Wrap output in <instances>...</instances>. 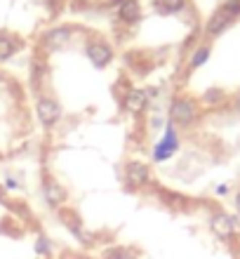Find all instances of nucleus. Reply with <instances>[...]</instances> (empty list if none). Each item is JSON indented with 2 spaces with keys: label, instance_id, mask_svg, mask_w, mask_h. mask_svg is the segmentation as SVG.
<instances>
[{
  "label": "nucleus",
  "instance_id": "obj_1",
  "mask_svg": "<svg viewBox=\"0 0 240 259\" xmlns=\"http://www.w3.org/2000/svg\"><path fill=\"white\" fill-rule=\"evenodd\" d=\"M200 102L193 95L186 92H177L170 102V111H167V120L174 123L177 127H193L200 120Z\"/></svg>",
  "mask_w": 240,
  "mask_h": 259
},
{
  "label": "nucleus",
  "instance_id": "obj_2",
  "mask_svg": "<svg viewBox=\"0 0 240 259\" xmlns=\"http://www.w3.org/2000/svg\"><path fill=\"white\" fill-rule=\"evenodd\" d=\"M82 33H85V31H82V28H76V26H52L40 35V50L47 52V55L62 52V50L71 48Z\"/></svg>",
  "mask_w": 240,
  "mask_h": 259
},
{
  "label": "nucleus",
  "instance_id": "obj_3",
  "mask_svg": "<svg viewBox=\"0 0 240 259\" xmlns=\"http://www.w3.org/2000/svg\"><path fill=\"white\" fill-rule=\"evenodd\" d=\"M179 146H181V139H179V127L174 123H165L163 127V135L151 149V163L160 165V163H167L170 158L177 156Z\"/></svg>",
  "mask_w": 240,
  "mask_h": 259
},
{
  "label": "nucleus",
  "instance_id": "obj_4",
  "mask_svg": "<svg viewBox=\"0 0 240 259\" xmlns=\"http://www.w3.org/2000/svg\"><path fill=\"white\" fill-rule=\"evenodd\" d=\"M35 118L45 130H55L64 118V109L59 99L47 95V92H38L35 95Z\"/></svg>",
  "mask_w": 240,
  "mask_h": 259
},
{
  "label": "nucleus",
  "instance_id": "obj_5",
  "mask_svg": "<svg viewBox=\"0 0 240 259\" xmlns=\"http://www.w3.org/2000/svg\"><path fill=\"white\" fill-rule=\"evenodd\" d=\"M82 52H85L87 62L94 68H106L113 62V57H116L113 45L109 40L99 38V35H89L87 40H85V45H82Z\"/></svg>",
  "mask_w": 240,
  "mask_h": 259
},
{
  "label": "nucleus",
  "instance_id": "obj_6",
  "mask_svg": "<svg viewBox=\"0 0 240 259\" xmlns=\"http://www.w3.org/2000/svg\"><path fill=\"white\" fill-rule=\"evenodd\" d=\"M40 193H42V200H45V205H47L50 210L59 212L64 205L69 203V191H66V189L57 182V177H52L50 172H42V177H40Z\"/></svg>",
  "mask_w": 240,
  "mask_h": 259
},
{
  "label": "nucleus",
  "instance_id": "obj_7",
  "mask_svg": "<svg viewBox=\"0 0 240 259\" xmlns=\"http://www.w3.org/2000/svg\"><path fill=\"white\" fill-rule=\"evenodd\" d=\"M210 229H212L214 236L219 240H224V243H233L240 233L238 231V219L224 210H214L212 214H210Z\"/></svg>",
  "mask_w": 240,
  "mask_h": 259
},
{
  "label": "nucleus",
  "instance_id": "obj_8",
  "mask_svg": "<svg viewBox=\"0 0 240 259\" xmlns=\"http://www.w3.org/2000/svg\"><path fill=\"white\" fill-rule=\"evenodd\" d=\"M59 214V222H62L66 229L71 231V236L80 243V245H92L97 240V236L92 231H89L87 226L82 224V219L78 217V212L76 210H69V207H62V210L57 212Z\"/></svg>",
  "mask_w": 240,
  "mask_h": 259
},
{
  "label": "nucleus",
  "instance_id": "obj_9",
  "mask_svg": "<svg viewBox=\"0 0 240 259\" xmlns=\"http://www.w3.org/2000/svg\"><path fill=\"white\" fill-rule=\"evenodd\" d=\"M123 177H125V184L130 186V189H134V191H139V189H146V186L153 182L149 163H144V160H137V158H130V160L125 163Z\"/></svg>",
  "mask_w": 240,
  "mask_h": 259
},
{
  "label": "nucleus",
  "instance_id": "obj_10",
  "mask_svg": "<svg viewBox=\"0 0 240 259\" xmlns=\"http://www.w3.org/2000/svg\"><path fill=\"white\" fill-rule=\"evenodd\" d=\"M233 21H235L233 14H228L224 7H219V10H214L212 17L205 21V26H203V33H205L207 40H212V38H219V35L224 33L226 28L233 26Z\"/></svg>",
  "mask_w": 240,
  "mask_h": 259
},
{
  "label": "nucleus",
  "instance_id": "obj_11",
  "mask_svg": "<svg viewBox=\"0 0 240 259\" xmlns=\"http://www.w3.org/2000/svg\"><path fill=\"white\" fill-rule=\"evenodd\" d=\"M120 102H123V109L127 111V113H132V116H141V113L149 109L151 99H149V92H146L144 88H127Z\"/></svg>",
  "mask_w": 240,
  "mask_h": 259
},
{
  "label": "nucleus",
  "instance_id": "obj_12",
  "mask_svg": "<svg viewBox=\"0 0 240 259\" xmlns=\"http://www.w3.org/2000/svg\"><path fill=\"white\" fill-rule=\"evenodd\" d=\"M24 42L19 35H14L12 31H0V64L10 62L17 52H21Z\"/></svg>",
  "mask_w": 240,
  "mask_h": 259
},
{
  "label": "nucleus",
  "instance_id": "obj_13",
  "mask_svg": "<svg viewBox=\"0 0 240 259\" xmlns=\"http://www.w3.org/2000/svg\"><path fill=\"white\" fill-rule=\"evenodd\" d=\"M116 14H118V19L123 21V24H127V26H132V24H139V21H141V17H144V12H141V5H139V0H125L123 5L116 7Z\"/></svg>",
  "mask_w": 240,
  "mask_h": 259
},
{
  "label": "nucleus",
  "instance_id": "obj_14",
  "mask_svg": "<svg viewBox=\"0 0 240 259\" xmlns=\"http://www.w3.org/2000/svg\"><path fill=\"white\" fill-rule=\"evenodd\" d=\"M153 10L165 17H177L188 10V0H153Z\"/></svg>",
  "mask_w": 240,
  "mask_h": 259
},
{
  "label": "nucleus",
  "instance_id": "obj_15",
  "mask_svg": "<svg viewBox=\"0 0 240 259\" xmlns=\"http://www.w3.org/2000/svg\"><path fill=\"white\" fill-rule=\"evenodd\" d=\"M210 57H212V45L210 42H200L198 48L191 52V57H188V71H196V68L205 66L207 62H210Z\"/></svg>",
  "mask_w": 240,
  "mask_h": 259
},
{
  "label": "nucleus",
  "instance_id": "obj_16",
  "mask_svg": "<svg viewBox=\"0 0 240 259\" xmlns=\"http://www.w3.org/2000/svg\"><path fill=\"white\" fill-rule=\"evenodd\" d=\"M200 106H207V109H217L221 104H226V92L219 88H210L203 92V97L198 99Z\"/></svg>",
  "mask_w": 240,
  "mask_h": 259
},
{
  "label": "nucleus",
  "instance_id": "obj_17",
  "mask_svg": "<svg viewBox=\"0 0 240 259\" xmlns=\"http://www.w3.org/2000/svg\"><path fill=\"white\" fill-rule=\"evenodd\" d=\"M45 78H47V64H45L42 57H35L33 64H31V82H33V88L40 90Z\"/></svg>",
  "mask_w": 240,
  "mask_h": 259
},
{
  "label": "nucleus",
  "instance_id": "obj_18",
  "mask_svg": "<svg viewBox=\"0 0 240 259\" xmlns=\"http://www.w3.org/2000/svg\"><path fill=\"white\" fill-rule=\"evenodd\" d=\"M104 259H139V252L125 245H113L104 250Z\"/></svg>",
  "mask_w": 240,
  "mask_h": 259
},
{
  "label": "nucleus",
  "instance_id": "obj_19",
  "mask_svg": "<svg viewBox=\"0 0 240 259\" xmlns=\"http://www.w3.org/2000/svg\"><path fill=\"white\" fill-rule=\"evenodd\" d=\"M35 254L40 259L52 254V240H50L45 233H38V238H35Z\"/></svg>",
  "mask_w": 240,
  "mask_h": 259
},
{
  "label": "nucleus",
  "instance_id": "obj_20",
  "mask_svg": "<svg viewBox=\"0 0 240 259\" xmlns=\"http://www.w3.org/2000/svg\"><path fill=\"white\" fill-rule=\"evenodd\" d=\"M221 7H224V10H226L228 14H233L235 19L240 17V0H226V3H224Z\"/></svg>",
  "mask_w": 240,
  "mask_h": 259
},
{
  "label": "nucleus",
  "instance_id": "obj_21",
  "mask_svg": "<svg viewBox=\"0 0 240 259\" xmlns=\"http://www.w3.org/2000/svg\"><path fill=\"white\" fill-rule=\"evenodd\" d=\"M5 189H10V191H17V189H19V179H14L12 175H7V177H5Z\"/></svg>",
  "mask_w": 240,
  "mask_h": 259
},
{
  "label": "nucleus",
  "instance_id": "obj_22",
  "mask_svg": "<svg viewBox=\"0 0 240 259\" xmlns=\"http://www.w3.org/2000/svg\"><path fill=\"white\" fill-rule=\"evenodd\" d=\"M214 193H217L219 198H224V196H228V193H231V186H228V184H219L217 189H214Z\"/></svg>",
  "mask_w": 240,
  "mask_h": 259
},
{
  "label": "nucleus",
  "instance_id": "obj_23",
  "mask_svg": "<svg viewBox=\"0 0 240 259\" xmlns=\"http://www.w3.org/2000/svg\"><path fill=\"white\" fill-rule=\"evenodd\" d=\"M231 106H233L235 113H240V92H235V97L231 99Z\"/></svg>",
  "mask_w": 240,
  "mask_h": 259
},
{
  "label": "nucleus",
  "instance_id": "obj_24",
  "mask_svg": "<svg viewBox=\"0 0 240 259\" xmlns=\"http://www.w3.org/2000/svg\"><path fill=\"white\" fill-rule=\"evenodd\" d=\"M5 200H7V189L0 186V203H5Z\"/></svg>",
  "mask_w": 240,
  "mask_h": 259
},
{
  "label": "nucleus",
  "instance_id": "obj_25",
  "mask_svg": "<svg viewBox=\"0 0 240 259\" xmlns=\"http://www.w3.org/2000/svg\"><path fill=\"white\" fill-rule=\"evenodd\" d=\"M235 212H238V217H240V189L235 193Z\"/></svg>",
  "mask_w": 240,
  "mask_h": 259
},
{
  "label": "nucleus",
  "instance_id": "obj_26",
  "mask_svg": "<svg viewBox=\"0 0 240 259\" xmlns=\"http://www.w3.org/2000/svg\"><path fill=\"white\" fill-rule=\"evenodd\" d=\"M123 3H125V0H109L111 7H118V5H123Z\"/></svg>",
  "mask_w": 240,
  "mask_h": 259
}]
</instances>
